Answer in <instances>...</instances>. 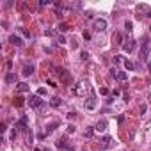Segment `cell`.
Returning <instances> with one entry per match:
<instances>
[{
  "mask_svg": "<svg viewBox=\"0 0 151 151\" xmlns=\"http://www.w3.org/2000/svg\"><path fill=\"white\" fill-rule=\"evenodd\" d=\"M73 93L77 94V96H85V94H93L91 93V84H89V80H85V78H82V80H78L77 82V85L73 87Z\"/></svg>",
  "mask_w": 151,
  "mask_h": 151,
  "instance_id": "obj_1",
  "label": "cell"
},
{
  "mask_svg": "<svg viewBox=\"0 0 151 151\" xmlns=\"http://www.w3.org/2000/svg\"><path fill=\"white\" fill-rule=\"evenodd\" d=\"M149 50H151V41H149V36L146 34L142 37V45H140V60H147Z\"/></svg>",
  "mask_w": 151,
  "mask_h": 151,
  "instance_id": "obj_2",
  "label": "cell"
},
{
  "mask_svg": "<svg viewBox=\"0 0 151 151\" xmlns=\"http://www.w3.org/2000/svg\"><path fill=\"white\" fill-rule=\"evenodd\" d=\"M96 107H98V100H96L94 94H91V96L85 98V101H84V109L85 110H94Z\"/></svg>",
  "mask_w": 151,
  "mask_h": 151,
  "instance_id": "obj_3",
  "label": "cell"
},
{
  "mask_svg": "<svg viewBox=\"0 0 151 151\" xmlns=\"http://www.w3.org/2000/svg\"><path fill=\"white\" fill-rule=\"evenodd\" d=\"M93 27H94L96 32H103V30H107V20H103V18H96V20H94V23H93Z\"/></svg>",
  "mask_w": 151,
  "mask_h": 151,
  "instance_id": "obj_4",
  "label": "cell"
},
{
  "mask_svg": "<svg viewBox=\"0 0 151 151\" xmlns=\"http://www.w3.org/2000/svg\"><path fill=\"white\" fill-rule=\"evenodd\" d=\"M29 105L34 107V109H43V100H41V96H37V94L30 96V98H29Z\"/></svg>",
  "mask_w": 151,
  "mask_h": 151,
  "instance_id": "obj_5",
  "label": "cell"
},
{
  "mask_svg": "<svg viewBox=\"0 0 151 151\" xmlns=\"http://www.w3.org/2000/svg\"><path fill=\"white\" fill-rule=\"evenodd\" d=\"M135 45H137V43H135V39H132V37H130V39H126V41L123 43L121 46H123V50H124V52H128V53H132V52L135 50Z\"/></svg>",
  "mask_w": 151,
  "mask_h": 151,
  "instance_id": "obj_6",
  "label": "cell"
},
{
  "mask_svg": "<svg viewBox=\"0 0 151 151\" xmlns=\"http://www.w3.org/2000/svg\"><path fill=\"white\" fill-rule=\"evenodd\" d=\"M110 71H112V77H114L116 80H119V82H124V80L128 78V73H126V71H119V70H116V68H112Z\"/></svg>",
  "mask_w": 151,
  "mask_h": 151,
  "instance_id": "obj_7",
  "label": "cell"
},
{
  "mask_svg": "<svg viewBox=\"0 0 151 151\" xmlns=\"http://www.w3.org/2000/svg\"><path fill=\"white\" fill-rule=\"evenodd\" d=\"M107 126H109L107 119H100V121L96 123V126H94V132H98V133H103V132L107 130Z\"/></svg>",
  "mask_w": 151,
  "mask_h": 151,
  "instance_id": "obj_8",
  "label": "cell"
},
{
  "mask_svg": "<svg viewBox=\"0 0 151 151\" xmlns=\"http://www.w3.org/2000/svg\"><path fill=\"white\" fill-rule=\"evenodd\" d=\"M55 75H57L60 80H64V82H70V75L66 73V70H64V68H57V70H55Z\"/></svg>",
  "mask_w": 151,
  "mask_h": 151,
  "instance_id": "obj_9",
  "label": "cell"
},
{
  "mask_svg": "<svg viewBox=\"0 0 151 151\" xmlns=\"http://www.w3.org/2000/svg\"><path fill=\"white\" fill-rule=\"evenodd\" d=\"M9 43H11V45H14V46H18V48L23 45L21 37H20V36H16V34H11V36H9Z\"/></svg>",
  "mask_w": 151,
  "mask_h": 151,
  "instance_id": "obj_10",
  "label": "cell"
},
{
  "mask_svg": "<svg viewBox=\"0 0 151 151\" xmlns=\"http://www.w3.org/2000/svg\"><path fill=\"white\" fill-rule=\"evenodd\" d=\"M57 147H60V149H68V151H73V147L68 144V139H66V137H62V139L57 142Z\"/></svg>",
  "mask_w": 151,
  "mask_h": 151,
  "instance_id": "obj_11",
  "label": "cell"
},
{
  "mask_svg": "<svg viewBox=\"0 0 151 151\" xmlns=\"http://www.w3.org/2000/svg\"><path fill=\"white\" fill-rule=\"evenodd\" d=\"M27 124H29V117H27V116H21L16 126H18V128H25V130H27Z\"/></svg>",
  "mask_w": 151,
  "mask_h": 151,
  "instance_id": "obj_12",
  "label": "cell"
},
{
  "mask_svg": "<svg viewBox=\"0 0 151 151\" xmlns=\"http://www.w3.org/2000/svg\"><path fill=\"white\" fill-rule=\"evenodd\" d=\"M62 105V100L59 98V96H53L52 100H50V107H53V109H57V107H60Z\"/></svg>",
  "mask_w": 151,
  "mask_h": 151,
  "instance_id": "obj_13",
  "label": "cell"
},
{
  "mask_svg": "<svg viewBox=\"0 0 151 151\" xmlns=\"http://www.w3.org/2000/svg\"><path fill=\"white\" fill-rule=\"evenodd\" d=\"M16 89H18V93H27V91H29V84L20 82V84L16 85Z\"/></svg>",
  "mask_w": 151,
  "mask_h": 151,
  "instance_id": "obj_14",
  "label": "cell"
},
{
  "mask_svg": "<svg viewBox=\"0 0 151 151\" xmlns=\"http://www.w3.org/2000/svg\"><path fill=\"white\" fill-rule=\"evenodd\" d=\"M59 124H60V121H59V119H55L53 123H50V124L46 126V133H50V132H53V130H55V128H57Z\"/></svg>",
  "mask_w": 151,
  "mask_h": 151,
  "instance_id": "obj_15",
  "label": "cell"
},
{
  "mask_svg": "<svg viewBox=\"0 0 151 151\" xmlns=\"http://www.w3.org/2000/svg\"><path fill=\"white\" fill-rule=\"evenodd\" d=\"M21 73H23V77H30L34 73V66H32V64H29V66L23 68V71H21Z\"/></svg>",
  "mask_w": 151,
  "mask_h": 151,
  "instance_id": "obj_16",
  "label": "cell"
},
{
  "mask_svg": "<svg viewBox=\"0 0 151 151\" xmlns=\"http://www.w3.org/2000/svg\"><path fill=\"white\" fill-rule=\"evenodd\" d=\"M124 68H126L128 71H135V68H137V66H135L132 60H128V59H126V60H124Z\"/></svg>",
  "mask_w": 151,
  "mask_h": 151,
  "instance_id": "obj_17",
  "label": "cell"
},
{
  "mask_svg": "<svg viewBox=\"0 0 151 151\" xmlns=\"http://www.w3.org/2000/svg\"><path fill=\"white\" fill-rule=\"evenodd\" d=\"M16 80H18V77H16L14 73H7V75H6V82H7V84H14Z\"/></svg>",
  "mask_w": 151,
  "mask_h": 151,
  "instance_id": "obj_18",
  "label": "cell"
},
{
  "mask_svg": "<svg viewBox=\"0 0 151 151\" xmlns=\"http://www.w3.org/2000/svg\"><path fill=\"white\" fill-rule=\"evenodd\" d=\"M124 30L126 32H132L133 30V23H132V21H124Z\"/></svg>",
  "mask_w": 151,
  "mask_h": 151,
  "instance_id": "obj_19",
  "label": "cell"
},
{
  "mask_svg": "<svg viewBox=\"0 0 151 151\" xmlns=\"http://www.w3.org/2000/svg\"><path fill=\"white\" fill-rule=\"evenodd\" d=\"M109 142H110V137H105V139H103V146H101V147H103V149H105V147H109Z\"/></svg>",
  "mask_w": 151,
  "mask_h": 151,
  "instance_id": "obj_20",
  "label": "cell"
},
{
  "mask_svg": "<svg viewBox=\"0 0 151 151\" xmlns=\"http://www.w3.org/2000/svg\"><path fill=\"white\" fill-rule=\"evenodd\" d=\"M20 32H21V34H23L25 37H29V39L32 37V36H30V32H29V30H25V29H20Z\"/></svg>",
  "mask_w": 151,
  "mask_h": 151,
  "instance_id": "obj_21",
  "label": "cell"
},
{
  "mask_svg": "<svg viewBox=\"0 0 151 151\" xmlns=\"http://www.w3.org/2000/svg\"><path fill=\"white\" fill-rule=\"evenodd\" d=\"M93 133H94V128H89V130H87V132H85V137H87V139H89V137H93Z\"/></svg>",
  "mask_w": 151,
  "mask_h": 151,
  "instance_id": "obj_22",
  "label": "cell"
},
{
  "mask_svg": "<svg viewBox=\"0 0 151 151\" xmlns=\"http://www.w3.org/2000/svg\"><path fill=\"white\" fill-rule=\"evenodd\" d=\"M80 59H82V60H87V59H89V53H87V52H82V53H80Z\"/></svg>",
  "mask_w": 151,
  "mask_h": 151,
  "instance_id": "obj_23",
  "label": "cell"
},
{
  "mask_svg": "<svg viewBox=\"0 0 151 151\" xmlns=\"http://www.w3.org/2000/svg\"><path fill=\"white\" fill-rule=\"evenodd\" d=\"M45 94H46V89H43V87L37 89V96H45Z\"/></svg>",
  "mask_w": 151,
  "mask_h": 151,
  "instance_id": "obj_24",
  "label": "cell"
},
{
  "mask_svg": "<svg viewBox=\"0 0 151 151\" xmlns=\"http://www.w3.org/2000/svg\"><path fill=\"white\" fill-rule=\"evenodd\" d=\"M16 107H21V105H23V98H16Z\"/></svg>",
  "mask_w": 151,
  "mask_h": 151,
  "instance_id": "obj_25",
  "label": "cell"
},
{
  "mask_svg": "<svg viewBox=\"0 0 151 151\" xmlns=\"http://www.w3.org/2000/svg\"><path fill=\"white\" fill-rule=\"evenodd\" d=\"M114 62H124V60H123L121 55H116V57H114Z\"/></svg>",
  "mask_w": 151,
  "mask_h": 151,
  "instance_id": "obj_26",
  "label": "cell"
},
{
  "mask_svg": "<svg viewBox=\"0 0 151 151\" xmlns=\"http://www.w3.org/2000/svg\"><path fill=\"white\" fill-rule=\"evenodd\" d=\"M59 30H60V32H66V30H68V25H64V23H62V25L59 27Z\"/></svg>",
  "mask_w": 151,
  "mask_h": 151,
  "instance_id": "obj_27",
  "label": "cell"
},
{
  "mask_svg": "<svg viewBox=\"0 0 151 151\" xmlns=\"http://www.w3.org/2000/svg\"><path fill=\"white\" fill-rule=\"evenodd\" d=\"M68 133H75V126H73V124L68 126Z\"/></svg>",
  "mask_w": 151,
  "mask_h": 151,
  "instance_id": "obj_28",
  "label": "cell"
},
{
  "mask_svg": "<svg viewBox=\"0 0 151 151\" xmlns=\"http://www.w3.org/2000/svg\"><path fill=\"white\" fill-rule=\"evenodd\" d=\"M71 7H73V9H80V7H82V4H78V2H75V4H71Z\"/></svg>",
  "mask_w": 151,
  "mask_h": 151,
  "instance_id": "obj_29",
  "label": "cell"
},
{
  "mask_svg": "<svg viewBox=\"0 0 151 151\" xmlns=\"http://www.w3.org/2000/svg\"><path fill=\"white\" fill-rule=\"evenodd\" d=\"M100 93H101V94H109V89H107V87H101Z\"/></svg>",
  "mask_w": 151,
  "mask_h": 151,
  "instance_id": "obj_30",
  "label": "cell"
},
{
  "mask_svg": "<svg viewBox=\"0 0 151 151\" xmlns=\"http://www.w3.org/2000/svg\"><path fill=\"white\" fill-rule=\"evenodd\" d=\"M39 6H48V0H39Z\"/></svg>",
  "mask_w": 151,
  "mask_h": 151,
  "instance_id": "obj_31",
  "label": "cell"
},
{
  "mask_svg": "<svg viewBox=\"0 0 151 151\" xmlns=\"http://www.w3.org/2000/svg\"><path fill=\"white\" fill-rule=\"evenodd\" d=\"M59 43H66V37H64V36H59Z\"/></svg>",
  "mask_w": 151,
  "mask_h": 151,
  "instance_id": "obj_32",
  "label": "cell"
},
{
  "mask_svg": "<svg viewBox=\"0 0 151 151\" xmlns=\"http://www.w3.org/2000/svg\"><path fill=\"white\" fill-rule=\"evenodd\" d=\"M34 151H43V149H41V147H36V149H34Z\"/></svg>",
  "mask_w": 151,
  "mask_h": 151,
  "instance_id": "obj_33",
  "label": "cell"
},
{
  "mask_svg": "<svg viewBox=\"0 0 151 151\" xmlns=\"http://www.w3.org/2000/svg\"><path fill=\"white\" fill-rule=\"evenodd\" d=\"M147 68H149V71H151V62H149V64H147Z\"/></svg>",
  "mask_w": 151,
  "mask_h": 151,
  "instance_id": "obj_34",
  "label": "cell"
}]
</instances>
